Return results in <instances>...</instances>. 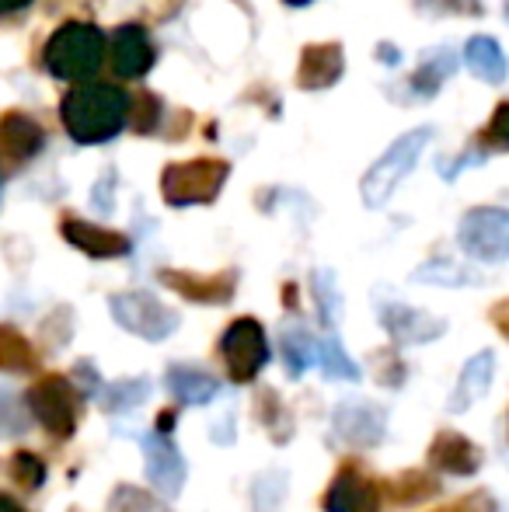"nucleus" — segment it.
Returning <instances> with one entry per match:
<instances>
[{
	"label": "nucleus",
	"instance_id": "f257e3e1",
	"mask_svg": "<svg viewBox=\"0 0 509 512\" xmlns=\"http://www.w3.org/2000/svg\"><path fill=\"white\" fill-rule=\"evenodd\" d=\"M60 115L77 143H109L129 122V95L116 84H77L63 98Z\"/></svg>",
	"mask_w": 509,
	"mask_h": 512
},
{
	"label": "nucleus",
	"instance_id": "f03ea898",
	"mask_svg": "<svg viewBox=\"0 0 509 512\" xmlns=\"http://www.w3.org/2000/svg\"><path fill=\"white\" fill-rule=\"evenodd\" d=\"M105 35L88 21H67L46 42V70L60 81H88L105 63Z\"/></svg>",
	"mask_w": 509,
	"mask_h": 512
},
{
	"label": "nucleus",
	"instance_id": "7ed1b4c3",
	"mask_svg": "<svg viewBox=\"0 0 509 512\" xmlns=\"http://www.w3.org/2000/svg\"><path fill=\"white\" fill-rule=\"evenodd\" d=\"M429 140H433V129H429V126H419V129H408V133H401L398 140H394L391 147L381 154V161H377L374 168L363 175V182H360L363 206H367V209L387 206V199L394 196V189H398V185L412 175L415 161H419V154L426 150Z\"/></svg>",
	"mask_w": 509,
	"mask_h": 512
},
{
	"label": "nucleus",
	"instance_id": "20e7f679",
	"mask_svg": "<svg viewBox=\"0 0 509 512\" xmlns=\"http://www.w3.org/2000/svg\"><path fill=\"white\" fill-rule=\"evenodd\" d=\"M231 164L224 157H192L182 164H168L161 175V196L168 206H206L224 192Z\"/></svg>",
	"mask_w": 509,
	"mask_h": 512
},
{
	"label": "nucleus",
	"instance_id": "39448f33",
	"mask_svg": "<svg viewBox=\"0 0 509 512\" xmlns=\"http://www.w3.org/2000/svg\"><path fill=\"white\" fill-rule=\"evenodd\" d=\"M457 244L475 262H506L509 258V209L475 206L461 216Z\"/></svg>",
	"mask_w": 509,
	"mask_h": 512
},
{
	"label": "nucleus",
	"instance_id": "423d86ee",
	"mask_svg": "<svg viewBox=\"0 0 509 512\" xmlns=\"http://www.w3.org/2000/svg\"><path fill=\"white\" fill-rule=\"evenodd\" d=\"M28 408L56 439H70L77 429V415H81V391L74 387V380L53 373L28 387Z\"/></svg>",
	"mask_w": 509,
	"mask_h": 512
},
{
	"label": "nucleus",
	"instance_id": "0eeeda50",
	"mask_svg": "<svg viewBox=\"0 0 509 512\" xmlns=\"http://www.w3.org/2000/svg\"><path fill=\"white\" fill-rule=\"evenodd\" d=\"M220 356H224L227 377L234 384H252L269 363V342H265V328L255 317H238L220 338Z\"/></svg>",
	"mask_w": 509,
	"mask_h": 512
},
{
	"label": "nucleus",
	"instance_id": "6e6552de",
	"mask_svg": "<svg viewBox=\"0 0 509 512\" xmlns=\"http://www.w3.org/2000/svg\"><path fill=\"white\" fill-rule=\"evenodd\" d=\"M109 310L116 317L119 328H126L129 335L147 338V342H164L171 331L178 328V314L171 307H164L150 293H116L109 300Z\"/></svg>",
	"mask_w": 509,
	"mask_h": 512
},
{
	"label": "nucleus",
	"instance_id": "1a4fd4ad",
	"mask_svg": "<svg viewBox=\"0 0 509 512\" xmlns=\"http://www.w3.org/2000/svg\"><path fill=\"white\" fill-rule=\"evenodd\" d=\"M157 279H161L168 290H175L178 297L192 300V304H227V300L234 297V290H238V272H210V276H203V272H189V269H161L157 272Z\"/></svg>",
	"mask_w": 509,
	"mask_h": 512
},
{
	"label": "nucleus",
	"instance_id": "9d476101",
	"mask_svg": "<svg viewBox=\"0 0 509 512\" xmlns=\"http://www.w3.org/2000/svg\"><path fill=\"white\" fill-rule=\"evenodd\" d=\"M140 450L147 460L150 485L168 499H175L185 485V457L178 453V446L168 439V432H147V436H140Z\"/></svg>",
	"mask_w": 509,
	"mask_h": 512
},
{
	"label": "nucleus",
	"instance_id": "9b49d317",
	"mask_svg": "<svg viewBox=\"0 0 509 512\" xmlns=\"http://www.w3.org/2000/svg\"><path fill=\"white\" fill-rule=\"evenodd\" d=\"M381 509V495H377V481H370L360 471V464H342L335 481L325 492V512H377Z\"/></svg>",
	"mask_w": 509,
	"mask_h": 512
},
{
	"label": "nucleus",
	"instance_id": "f8f14e48",
	"mask_svg": "<svg viewBox=\"0 0 509 512\" xmlns=\"http://www.w3.org/2000/svg\"><path fill=\"white\" fill-rule=\"evenodd\" d=\"M335 436L349 446H377L387 432V411L367 401H342L332 415Z\"/></svg>",
	"mask_w": 509,
	"mask_h": 512
},
{
	"label": "nucleus",
	"instance_id": "ddd939ff",
	"mask_svg": "<svg viewBox=\"0 0 509 512\" xmlns=\"http://www.w3.org/2000/svg\"><path fill=\"white\" fill-rule=\"evenodd\" d=\"M109 60L123 81H136L154 67V42L143 25H119L109 42Z\"/></svg>",
	"mask_w": 509,
	"mask_h": 512
},
{
	"label": "nucleus",
	"instance_id": "4468645a",
	"mask_svg": "<svg viewBox=\"0 0 509 512\" xmlns=\"http://www.w3.org/2000/svg\"><path fill=\"white\" fill-rule=\"evenodd\" d=\"M426 464L443 474L471 478V474H478V467L485 464V453H482V446H475L468 436H461V432L443 429V432H436V439L429 443Z\"/></svg>",
	"mask_w": 509,
	"mask_h": 512
},
{
	"label": "nucleus",
	"instance_id": "2eb2a0df",
	"mask_svg": "<svg viewBox=\"0 0 509 512\" xmlns=\"http://www.w3.org/2000/svg\"><path fill=\"white\" fill-rule=\"evenodd\" d=\"M381 324L398 345H426L447 331L443 317H433V314H426V310H415L405 304L381 307Z\"/></svg>",
	"mask_w": 509,
	"mask_h": 512
},
{
	"label": "nucleus",
	"instance_id": "dca6fc26",
	"mask_svg": "<svg viewBox=\"0 0 509 512\" xmlns=\"http://www.w3.org/2000/svg\"><path fill=\"white\" fill-rule=\"evenodd\" d=\"M342 74H346V53H342V46L339 42H318V46H307L300 53L297 88L328 91L339 84Z\"/></svg>",
	"mask_w": 509,
	"mask_h": 512
},
{
	"label": "nucleus",
	"instance_id": "f3484780",
	"mask_svg": "<svg viewBox=\"0 0 509 512\" xmlns=\"http://www.w3.org/2000/svg\"><path fill=\"white\" fill-rule=\"evenodd\" d=\"M60 230L77 251H84V255H91V258H123V255H129V237L119 234V230L98 227V223L77 220V216H63Z\"/></svg>",
	"mask_w": 509,
	"mask_h": 512
},
{
	"label": "nucleus",
	"instance_id": "a211bd4d",
	"mask_svg": "<svg viewBox=\"0 0 509 512\" xmlns=\"http://www.w3.org/2000/svg\"><path fill=\"white\" fill-rule=\"evenodd\" d=\"M492 373H496V356H492V352H478V356H471L468 363H464L461 380H457L447 408L454 411V415H461V411H468L475 401H482L492 387Z\"/></svg>",
	"mask_w": 509,
	"mask_h": 512
},
{
	"label": "nucleus",
	"instance_id": "6ab92c4d",
	"mask_svg": "<svg viewBox=\"0 0 509 512\" xmlns=\"http://www.w3.org/2000/svg\"><path fill=\"white\" fill-rule=\"evenodd\" d=\"M42 126L25 112H7L0 119V150H4L11 161H28L42 150Z\"/></svg>",
	"mask_w": 509,
	"mask_h": 512
},
{
	"label": "nucleus",
	"instance_id": "aec40b11",
	"mask_svg": "<svg viewBox=\"0 0 509 512\" xmlns=\"http://www.w3.org/2000/svg\"><path fill=\"white\" fill-rule=\"evenodd\" d=\"M457 70V53L454 49H433V53L422 56V63L412 70V77L405 81L408 88V98L415 102H426L440 91V84L447 81L450 74Z\"/></svg>",
	"mask_w": 509,
	"mask_h": 512
},
{
	"label": "nucleus",
	"instance_id": "412c9836",
	"mask_svg": "<svg viewBox=\"0 0 509 512\" xmlns=\"http://www.w3.org/2000/svg\"><path fill=\"white\" fill-rule=\"evenodd\" d=\"M464 67L485 84H503L509 77V60L492 35H475L464 46Z\"/></svg>",
	"mask_w": 509,
	"mask_h": 512
},
{
	"label": "nucleus",
	"instance_id": "4be33fe9",
	"mask_svg": "<svg viewBox=\"0 0 509 512\" xmlns=\"http://www.w3.org/2000/svg\"><path fill=\"white\" fill-rule=\"evenodd\" d=\"M168 391L175 394L182 405H210L220 394V384L203 370L192 366H171L168 370Z\"/></svg>",
	"mask_w": 509,
	"mask_h": 512
},
{
	"label": "nucleus",
	"instance_id": "5701e85b",
	"mask_svg": "<svg viewBox=\"0 0 509 512\" xmlns=\"http://www.w3.org/2000/svg\"><path fill=\"white\" fill-rule=\"evenodd\" d=\"M255 415H258V422L265 425V432H269L276 446H283L293 439V415L272 387H262V391L255 394Z\"/></svg>",
	"mask_w": 509,
	"mask_h": 512
},
{
	"label": "nucleus",
	"instance_id": "b1692460",
	"mask_svg": "<svg viewBox=\"0 0 509 512\" xmlns=\"http://www.w3.org/2000/svg\"><path fill=\"white\" fill-rule=\"evenodd\" d=\"M39 356L32 342L14 324H0V370L4 373H32Z\"/></svg>",
	"mask_w": 509,
	"mask_h": 512
},
{
	"label": "nucleus",
	"instance_id": "393cba45",
	"mask_svg": "<svg viewBox=\"0 0 509 512\" xmlns=\"http://www.w3.org/2000/svg\"><path fill=\"white\" fill-rule=\"evenodd\" d=\"M391 492V502L394 506H415V502H426L440 492V481L433 478L429 471H405L401 478H394L387 485Z\"/></svg>",
	"mask_w": 509,
	"mask_h": 512
},
{
	"label": "nucleus",
	"instance_id": "a878e982",
	"mask_svg": "<svg viewBox=\"0 0 509 512\" xmlns=\"http://www.w3.org/2000/svg\"><path fill=\"white\" fill-rule=\"evenodd\" d=\"M283 356H286L290 377H304L307 366L318 363V342H314L304 328H290V331H283Z\"/></svg>",
	"mask_w": 509,
	"mask_h": 512
},
{
	"label": "nucleus",
	"instance_id": "bb28decb",
	"mask_svg": "<svg viewBox=\"0 0 509 512\" xmlns=\"http://www.w3.org/2000/svg\"><path fill=\"white\" fill-rule=\"evenodd\" d=\"M475 279H478L475 272H468L457 262H447V258H436V262H426L412 272V283H429V286H468Z\"/></svg>",
	"mask_w": 509,
	"mask_h": 512
},
{
	"label": "nucleus",
	"instance_id": "cd10ccee",
	"mask_svg": "<svg viewBox=\"0 0 509 512\" xmlns=\"http://www.w3.org/2000/svg\"><path fill=\"white\" fill-rule=\"evenodd\" d=\"M318 366L328 380H360V366L346 356V349L335 338L318 342Z\"/></svg>",
	"mask_w": 509,
	"mask_h": 512
},
{
	"label": "nucleus",
	"instance_id": "c85d7f7f",
	"mask_svg": "<svg viewBox=\"0 0 509 512\" xmlns=\"http://www.w3.org/2000/svg\"><path fill=\"white\" fill-rule=\"evenodd\" d=\"M478 150H482L485 157H489V154H509V102L496 105L489 126L478 133Z\"/></svg>",
	"mask_w": 509,
	"mask_h": 512
},
{
	"label": "nucleus",
	"instance_id": "c756f323",
	"mask_svg": "<svg viewBox=\"0 0 509 512\" xmlns=\"http://www.w3.org/2000/svg\"><path fill=\"white\" fill-rule=\"evenodd\" d=\"M109 512H171L161 499H154L150 492H140L133 485H119L109 499Z\"/></svg>",
	"mask_w": 509,
	"mask_h": 512
},
{
	"label": "nucleus",
	"instance_id": "7c9ffc66",
	"mask_svg": "<svg viewBox=\"0 0 509 512\" xmlns=\"http://www.w3.org/2000/svg\"><path fill=\"white\" fill-rule=\"evenodd\" d=\"M150 398V384L147 380H123V384H112L109 391L102 394L105 411H129Z\"/></svg>",
	"mask_w": 509,
	"mask_h": 512
},
{
	"label": "nucleus",
	"instance_id": "2f4dec72",
	"mask_svg": "<svg viewBox=\"0 0 509 512\" xmlns=\"http://www.w3.org/2000/svg\"><path fill=\"white\" fill-rule=\"evenodd\" d=\"M11 478L18 481L25 492H35V488L46 481V464H42L35 453H14V460H11Z\"/></svg>",
	"mask_w": 509,
	"mask_h": 512
},
{
	"label": "nucleus",
	"instance_id": "473e14b6",
	"mask_svg": "<svg viewBox=\"0 0 509 512\" xmlns=\"http://www.w3.org/2000/svg\"><path fill=\"white\" fill-rule=\"evenodd\" d=\"M286 492V478L279 471H269L255 481V512H276Z\"/></svg>",
	"mask_w": 509,
	"mask_h": 512
},
{
	"label": "nucleus",
	"instance_id": "72a5a7b5",
	"mask_svg": "<svg viewBox=\"0 0 509 512\" xmlns=\"http://www.w3.org/2000/svg\"><path fill=\"white\" fill-rule=\"evenodd\" d=\"M419 14H457V18H478L485 11L482 0H415Z\"/></svg>",
	"mask_w": 509,
	"mask_h": 512
},
{
	"label": "nucleus",
	"instance_id": "f704fd0d",
	"mask_svg": "<svg viewBox=\"0 0 509 512\" xmlns=\"http://www.w3.org/2000/svg\"><path fill=\"white\" fill-rule=\"evenodd\" d=\"M129 115H133L136 133H150V129H157V122H161V102L143 91V95L129 98Z\"/></svg>",
	"mask_w": 509,
	"mask_h": 512
},
{
	"label": "nucleus",
	"instance_id": "c9c22d12",
	"mask_svg": "<svg viewBox=\"0 0 509 512\" xmlns=\"http://www.w3.org/2000/svg\"><path fill=\"white\" fill-rule=\"evenodd\" d=\"M314 297H318V310L325 317V324H335V314H339V293H335V279L328 269L314 272Z\"/></svg>",
	"mask_w": 509,
	"mask_h": 512
},
{
	"label": "nucleus",
	"instance_id": "e433bc0d",
	"mask_svg": "<svg viewBox=\"0 0 509 512\" xmlns=\"http://www.w3.org/2000/svg\"><path fill=\"white\" fill-rule=\"evenodd\" d=\"M374 370H377V380H381L384 387H401L405 384V363H401L398 356H394L391 349H381L374 356Z\"/></svg>",
	"mask_w": 509,
	"mask_h": 512
},
{
	"label": "nucleus",
	"instance_id": "4c0bfd02",
	"mask_svg": "<svg viewBox=\"0 0 509 512\" xmlns=\"http://www.w3.org/2000/svg\"><path fill=\"white\" fill-rule=\"evenodd\" d=\"M436 512H496V502H492L485 492H471V495H464V499L450 502V506H443Z\"/></svg>",
	"mask_w": 509,
	"mask_h": 512
},
{
	"label": "nucleus",
	"instance_id": "58836bf2",
	"mask_svg": "<svg viewBox=\"0 0 509 512\" xmlns=\"http://www.w3.org/2000/svg\"><path fill=\"white\" fill-rule=\"evenodd\" d=\"M74 377H77V391H81V398H88V394L98 391V373L91 370V363H77L74 366Z\"/></svg>",
	"mask_w": 509,
	"mask_h": 512
},
{
	"label": "nucleus",
	"instance_id": "ea45409f",
	"mask_svg": "<svg viewBox=\"0 0 509 512\" xmlns=\"http://www.w3.org/2000/svg\"><path fill=\"white\" fill-rule=\"evenodd\" d=\"M489 321L496 324V331L509 342V297L506 300H499V304H492L489 310Z\"/></svg>",
	"mask_w": 509,
	"mask_h": 512
},
{
	"label": "nucleus",
	"instance_id": "a19ab883",
	"mask_svg": "<svg viewBox=\"0 0 509 512\" xmlns=\"http://www.w3.org/2000/svg\"><path fill=\"white\" fill-rule=\"evenodd\" d=\"M377 56H381L384 67H398L401 63V49L391 46V42H381V46H377Z\"/></svg>",
	"mask_w": 509,
	"mask_h": 512
},
{
	"label": "nucleus",
	"instance_id": "79ce46f5",
	"mask_svg": "<svg viewBox=\"0 0 509 512\" xmlns=\"http://www.w3.org/2000/svg\"><path fill=\"white\" fill-rule=\"evenodd\" d=\"M28 0H0V11H18V7H25Z\"/></svg>",
	"mask_w": 509,
	"mask_h": 512
},
{
	"label": "nucleus",
	"instance_id": "37998d69",
	"mask_svg": "<svg viewBox=\"0 0 509 512\" xmlns=\"http://www.w3.org/2000/svg\"><path fill=\"white\" fill-rule=\"evenodd\" d=\"M0 512H21L18 506H14L11 499H7V495H0Z\"/></svg>",
	"mask_w": 509,
	"mask_h": 512
},
{
	"label": "nucleus",
	"instance_id": "c03bdc74",
	"mask_svg": "<svg viewBox=\"0 0 509 512\" xmlns=\"http://www.w3.org/2000/svg\"><path fill=\"white\" fill-rule=\"evenodd\" d=\"M283 4H290V7H307L311 0H283Z\"/></svg>",
	"mask_w": 509,
	"mask_h": 512
},
{
	"label": "nucleus",
	"instance_id": "a18cd8bd",
	"mask_svg": "<svg viewBox=\"0 0 509 512\" xmlns=\"http://www.w3.org/2000/svg\"><path fill=\"white\" fill-rule=\"evenodd\" d=\"M506 18H509V0H506Z\"/></svg>",
	"mask_w": 509,
	"mask_h": 512
}]
</instances>
